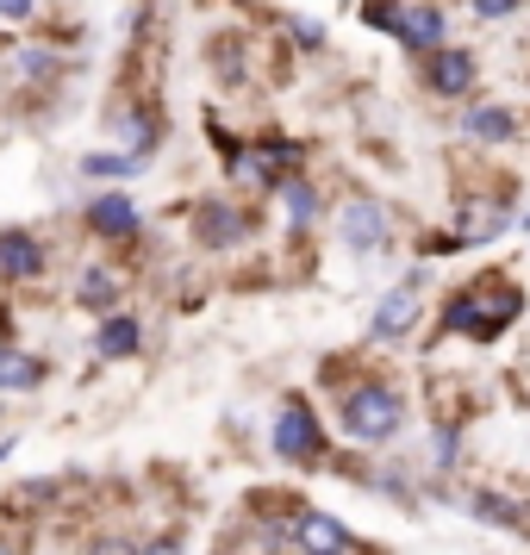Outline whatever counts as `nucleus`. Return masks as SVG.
I'll list each match as a JSON object with an SVG mask.
<instances>
[{"instance_id":"6","label":"nucleus","mask_w":530,"mask_h":555,"mask_svg":"<svg viewBox=\"0 0 530 555\" xmlns=\"http://www.w3.org/2000/svg\"><path fill=\"white\" fill-rule=\"evenodd\" d=\"M425 281H430V269L418 262V269H405L387 294L375 300V319H369V344H405L412 331H418V319H425Z\"/></svg>"},{"instance_id":"5","label":"nucleus","mask_w":530,"mask_h":555,"mask_svg":"<svg viewBox=\"0 0 530 555\" xmlns=\"http://www.w3.org/2000/svg\"><path fill=\"white\" fill-rule=\"evenodd\" d=\"M188 231H194V244H201V250L225 256V250H244L256 231H262V219H256V206L231 201V194H212V201H194Z\"/></svg>"},{"instance_id":"9","label":"nucleus","mask_w":530,"mask_h":555,"mask_svg":"<svg viewBox=\"0 0 530 555\" xmlns=\"http://www.w3.org/2000/svg\"><path fill=\"white\" fill-rule=\"evenodd\" d=\"M418 88H425L430 101H468L480 88V56L462 51V44H443L437 56L418 63Z\"/></svg>"},{"instance_id":"15","label":"nucleus","mask_w":530,"mask_h":555,"mask_svg":"<svg viewBox=\"0 0 530 555\" xmlns=\"http://www.w3.org/2000/svg\"><path fill=\"white\" fill-rule=\"evenodd\" d=\"M69 300H76L81 312H94V319L119 312V306H126V269H119V262H76Z\"/></svg>"},{"instance_id":"8","label":"nucleus","mask_w":530,"mask_h":555,"mask_svg":"<svg viewBox=\"0 0 530 555\" xmlns=\"http://www.w3.org/2000/svg\"><path fill=\"white\" fill-rule=\"evenodd\" d=\"M287 543L300 555H362L356 530L337 518V512H319V505H294L287 518Z\"/></svg>"},{"instance_id":"3","label":"nucleus","mask_w":530,"mask_h":555,"mask_svg":"<svg viewBox=\"0 0 530 555\" xmlns=\"http://www.w3.org/2000/svg\"><path fill=\"white\" fill-rule=\"evenodd\" d=\"M269 455L287 462V468H312V462H325L331 455V430H325L319 405L306 400V393L275 400V418H269Z\"/></svg>"},{"instance_id":"10","label":"nucleus","mask_w":530,"mask_h":555,"mask_svg":"<svg viewBox=\"0 0 530 555\" xmlns=\"http://www.w3.org/2000/svg\"><path fill=\"white\" fill-rule=\"evenodd\" d=\"M393 44H400L412 63H425L450 44V7L443 0H405L400 7V26H393Z\"/></svg>"},{"instance_id":"1","label":"nucleus","mask_w":530,"mask_h":555,"mask_svg":"<svg viewBox=\"0 0 530 555\" xmlns=\"http://www.w3.org/2000/svg\"><path fill=\"white\" fill-rule=\"evenodd\" d=\"M525 319V287L505 275V269H480L475 281H462L443 312H437V331L443 337H468V344H493Z\"/></svg>"},{"instance_id":"2","label":"nucleus","mask_w":530,"mask_h":555,"mask_svg":"<svg viewBox=\"0 0 530 555\" xmlns=\"http://www.w3.org/2000/svg\"><path fill=\"white\" fill-rule=\"evenodd\" d=\"M405 393L387 375H356L344 393H337V437L356 443V450H380L405 430Z\"/></svg>"},{"instance_id":"21","label":"nucleus","mask_w":530,"mask_h":555,"mask_svg":"<svg viewBox=\"0 0 530 555\" xmlns=\"http://www.w3.org/2000/svg\"><path fill=\"white\" fill-rule=\"evenodd\" d=\"M76 176H88V181H131V176H144V163L126 156V151H81Z\"/></svg>"},{"instance_id":"7","label":"nucleus","mask_w":530,"mask_h":555,"mask_svg":"<svg viewBox=\"0 0 530 555\" xmlns=\"http://www.w3.org/2000/svg\"><path fill=\"white\" fill-rule=\"evenodd\" d=\"M106 126H113V151H126V156H138V163H151L156 151H163V113H156V101L151 94H126V101L106 113Z\"/></svg>"},{"instance_id":"23","label":"nucleus","mask_w":530,"mask_h":555,"mask_svg":"<svg viewBox=\"0 0 530 555\" xmlns=\"http://www.w3.org/2000/svg\"><path fill=\"white\" fill-rule=\"evenodd\" d=\"M430 468L437 475H455L462 468V418H437L430 425Z\"/></svg>"},{"instance_id":"19","label":"nucleus","mask_w":530,"mask_h":555,"mask_svg":"<svg viewBox=\"0 0 530 555\" xmlns=\"http://www.w3.org/2000/svg\"><path fill=\"white\" fill-rule=\"evenodd\" d=\"M44 375H51V362H44V356L13 350V344L0 350V400H7V393H38Z\"/></svg>"},{"instance_id":"25","label":"nucleus","mask_w":530,"mask_h":555,"mask_svg":"<svg viewBox=\"0 0 530 555\" xmlns=\"http://www.w3.org/2000/svg\"><path fill=\"white\" fill-rule=\"evenodd\" d=\"M0 26L7 31H31L38 26V0H0Z\"/></svg>"},{"instance_id":"24","label":"nucleus","mask_w":530,"mask_h":555,"mask_svg":"<svg viewBox=\"0 0 530 555\" xmlns=\"http://www.w3.org/2000/svg\"><path fill=\"white\" fill-rule=\"evenodd\" d=\"M400 7L405 0H356V20L369 31H380V38H393V26H400Z\"/></svg>"},{"instance_id":"29","label":"nucleus","mask_w":530,"mask_h":555,"mask_svg":"<svg viewBox=\"0 0 530 555\" xmlns=\"http://www.w3.org/2000/svg\"><path fill=\"white\" fill-rule=\"evenodd\" d=\"M0 555H20V550H13V543H7V537H0Z\"/></svg>"},{"instance_id":"20","label":"nucleus","mask_w":530,"mask_h":555,"mask_svg":"<svg viewBox=\"0 0 530 555\" xmlns=\"http://www.w3.org/2000/svg\"><path fill=\"white\" fill-rule=\"evenodd\" d=\"M462 505H468L475 518H487V525H500V530H525L530 525V505L512 500V493H500V487H475Z\"/></svg>"},{"instance_id":"4","label":"nucleus","mask_w":530,"mask_h":555,"mask_svg":"<svg viewBox=\"0 0 530 555\" xmlns=\"http://www.w3.org/2000/svg\"><path fill=\"white\" fill-rule=\"evenodd\" d=\"M331 231H337V244H344L356 262H375V256L393 250V212H387L375 194H344L337 212H331Z\"/></svg>"},{"instance_id":"17","label":"nucleus","mask_w":530,"mask_h":555,"mask_svg":"<svg viewBox=\"0 0 530 555\" xmlns=\"http://www.w3.org/2000/svg\"><path fill=\"white\" fill-rule=\"evenodd\" d=\"M144 350V319L119 306V312H106L101 325H94V356L101 362H131V356Z\"/></svg>"},{"instance_id":"16","label":"nucleus","mask_w":530,"mask_h":555,"mask_svg":"<svg viewBox=\"0 0 530 555\" xmlns=\"http://www.w3.org/2000/svg\"><path fill=\"white\" fill-rule=\"evenodd\" d=\"M51 256H44V237L26 225H0V281L7 287H26V281H44Z\"/></svg>"},{"instance_id":"30","label":"nucleus","mask_w":530,"mask_h":555,"mask_svg":"<svg viewBox=\"0 0 530 555\" xmlns=\"http://www.w3.org/2000/svg\"><path fill=\"white\" fill-rule=\"evenodd\" d=\"M7 450H13V437H0V455H7Z\"/></svg>"},{"instance_id":"27","label":"nucleus","mask_w":530,"mask_h":555,"mask_svg":"<svg viewBox=\"0 0 530 555\" xmlns=\"http://www.w3.org/2000/svg\"><path fill=\"white\" fill-rule=\"evenodd\" d=\"M88 555H144V543H126V537H101V543H88Z\"/></svg>"},{"instance_id":"28","label":"nucleus","mask_w":530,"mask_h":555,"mask_svg":"<svg viewBox=\"0 0 530 555\" xmlns=\"http://www.w3.org/2000/svg\"><path fill=\"white\" fill-rule=\"evenodd\" d=\"M144 555H181V537H176V530H163L156 543H144Z\"/></svg>"},{"instance_id":"26","label":"nucleus","mask_w":530,"mask_h":555,"mask_svg":"<svg viewBox=\"0 0 530 555\" xmlns=\"http://www.w3.org/2000/svg\"><path fill=\"white\" fill-rule=\"evenodd\" d=\"M468 13L487 20V26H500V20H518L525 13V0H468Z\"/></svg>"},{"instance_id":"12","label":"nucleus","mask_w":530,"mask_h":555,"mask_svg":"<svg viewBox=\"0 0 530 555\" xmlns=\"http://www.w3.org/2000/svg\"><path fill=\"white\" fill-rule=\"evenodd\" d=\"M518 225V212H512V201L505 194H475V201L455 206V237H462V250H480V244H493V237H505V231Z\"/></svg>"},{"instance_id":"31","label":"nucleus","mask_w":530,"mask_h":555,"mask_svg":"<svg viewBox=\"0 0 530 555\" xmlns=\"http://www.w3.org/2000/svg\"><path fill=\"white\" fill-rule=\"evenodd\" d=\"M0 437H7V405H0Z\"/></svg>"},{"instance_id":"22","label":"nucleus","mask_w":530,"mask_h":555,"mask_svg":"<svg viewBox=\"0 0 530 555\" xmlns=\"http://www.w3.org/2000/svg\"><path fill=\"white\" fill-rule=\"evenodd\" d=\"M275 26L294 38V51H300V56H325L331 51V26H325V20H312V13H281Z\"/></svg>"},{"instance_id":"11","label":"nucleus","mask_w":530,"mask_h":555,"mask_svg":"<svg viewBox=\"0 0 530 555\" xmlns=\"http://www.w3.org/2000/svg\"><path fill=\"white\" fill-rule=\"evenodd\" d=\"M81 225H88V237H101V244H119V250H126V244L144 237V206L131 201L126 188H106V194L88 201Z\"/></svg>"},{"instance_id":"18","label":"nucleus","mask_w":530,"mask_h":555,"mask_svg":"<svg viewBox=\"0 0 530 555\" xmlns=\"http://www.w3.org/2000/svg\"><path fill=\"white\" fill-rule=\"evenodd\" d=\"M275 206H281V219H287V231H294V237H306V231L325 219V188H319L312 176H294V181H281Z\"/></svg>"},{"instance_id":"14","label":"nucleus","mask_w":530,"mask_h":555,"mask_svg":"<svg viewBox=\"0 0 530 555\" xmlns=\"http://www.w3.org/2000/svg\"><path fill=\"white\" fill-rule=\"evenodd\" d=\"M63 76H69V56L56 51V44L20 38V44L7 51V81H13V88H26V94H38V88H56Z\"/></svg>"},{"instance_id":"13","label":"nucleus","mask_w":530,"mask_h":555,"mask_svg":"<svg viewBox=\"0 0 530 555\" xmlns=\"http://www.w3.org/2000/svg\"><path fill=\"white\" fill-rule=\"evenodd\" d=\"M455 131H462L475 151H505V144H518V138H525L518 113H512L505 101H468V106H462V119H455Z\"/></svg>"}]
</instances>
